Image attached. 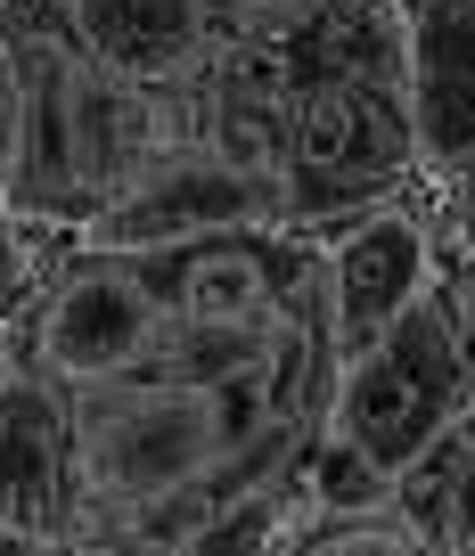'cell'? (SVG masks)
Instances as JSON below:
<instances>
[{"mask_svg":"<svg viewBox=\"0 0 475 556\" xmlns=\"http://www.w3.org/2000/svg\"><path fill=\"white\" fill-rule=\"evenodd\" d=\"M83 556H124V548H83Z\"/></svg>","mask_w":475,"mask_h":556,"instance_id":"cell-15","label":"cell"},{"mask_svg":"<svg viewBox=\"0 0 475 556\" xmlns=\"http://www.w3.org/2000/svg\"><path fill=\"white\" fill-rule=\"evenodd\" d=\"M0 556H74V548H50V540H25V532H9V540H0Z\"/></svg>","mask_w":475,"mask_h":556,"instance_id":"cell-14","label":"cell"},{"mask_svg":"<svg viewBox=\"0 0 475 556\" xmlns=\"http://www.w3.org/2000/svg\"><path fill=\"white\" fill-rule=\"evenodd\" d=\"M418 213H426V245H435V278L467 295L475 287V156L418 180Z\"/></svg>","mask_w":475,"mask_h":556,"instance_id":"cell-10","label":"cell"},{"mask_svg":"<svg viewBox=\"0 0 475 556\" xmlns=\"http://www.w3.org/2000/svg\"><path fill=\"white\" fill-rule=\"evenodd\" d=\"M0 197H9V58H0Z\"/></svg>","mask_w":475,"mask_h":556,"instance_id":"cell-13","label":"cell"},{"mask_svg":"<svg viewBox=\"0 0 475 556\" xmlns=\"http://www.w3.org/2000/svg\"><path fill=\"white\" fill-rule=\"evenodd\" d=\"M435 287V245H426V213L418 197L377 205L361 222L320 229V295H328V344L336 368L361 361L410 303Z\"/></svg>","mask_w":475,"mask_h":556,"instance_id":"cell-5","label":"cell"},{"mask_svg":"<svg viewBox=\"0 0 475 556\" xmlns=\"http://www.w3.org/2000/svg\"><path fill=\"white\" fill-rule=\"evenodd\" d=\"M393 516L435 556H475V409L393 483Z\"/></svg>","mask_w":475,"mask_h":556,"instance_id":"cell-8","label":"cell"},{"mask_svg":"<svg viewBox=\"0 0 475 556\" xmlns=\"http://www.w3.org/2000/svg\"><path fill=\"white\" fill-rule=\"evenodd\" d=\"M475 409V344L451 287H426L361 361L336 368L328 384V442L352 451L377 483H402L459 417Z\"/></svg>","mask_w":475,"mask_h":556,"instance_id":"cell-3","label":"cell"},{"mask_svg":"<svg viewBox=\"0 0 475 556\" xmlns=\"http://www.w3.org/2000/svg\"><path fill=\"white\" fill-rule=\"evenodd\" d=\"M402 9H410V0H393V17H402Z\"/></svg>","mask_w":475,"mask_h":556,"instance_id":"cell-16","label":"cell"},{"mask_svg":"<svg viewBox=\"0 0 475 556\" xmlns=\"http://www.w3.org/2000/svg\"><path fill=\"white\" fill-rule=\"evenodd\" d=\"M74 254H83V229H58V222H34V213L0 205V361H9V336L25 328V312L41 303V287Z\"/></svg>","mask_w":475,"mask_h":556,"instance_id":"cell-9","label":"cell"},{"mask_svg":"<svg viewBox=\"0 0 475 556\" xmlns=\"http://www.w3.org/2000/svg\"><path fill=\"white\" fill-rule=\"evenodd\" d=\"M287 222L336 229L377 205L418 197V131H410L402 66H287Z\"/></svg>","mask_w":475,"mask_h":556,"instance_id":"cell-2","label":"cell"},{"mask_svg":"<svg viewBox=\"0 0 475 556\" xmlns=\"http://www.w3.org/2000/svg\"><path fill=\"white\" fill-rule=\"evenodd\" d=\"M402 99L426 180L475 156V0H410L402 9Z\"/></svg>","mask_w":475,"mask_h":556,"instance_id":"cell-6","label":"cell"},{"mask_svg":"<svg viewBox=\"0 0 475 556\" xmlns=\"http://www.w3.org/2000/svg\"><path fill=\"white\" fill-rule=\"evenodd\" d=\"M74 41L124 83H180L213 50L205 0H74Z\"/></svg>","mask_w":475,"mask_h":556,"instance_id":"cell-7","label":"cell"},{"mask_svg":"<svg viewBox=\"0 0 475 556\" xmlns=\"http://www.w3.org/2000/svg\"><path fill=\"white\" fill-rule=\"evenodd\" d=\"M58 9H74V0H58Z\"/></svg>","mask_w":475,"mask_h":556,"instance_id":"cell-17","label":"cell"},{"mask_svg":"<svg viewBox=\"0 0 475 556\" xmlns=\"http://www.w3.org/2000/svg\"><path fill=\"white\" fill-rule=\"evenodd\" d=\"M157 352H164L157 262L148 254H107V245H83V254L41 287L25 328L9 336V368L50 384L58 401L124 384V377H148Z\"/></svg>","mask_w":475,"mask_h":556,"instance_id":"cell-4","label":"cell"},{"mask_svg":"<svg viewBox=\"0 0 475 556\" xmlns=\"http://www.w3.org/2000/svg\"><path fill=\"white\" fill-rule=\"evenodd\" d=\"M320 9L328 0H205V25H213V41H254V50L287 58Z\"/></svg>","mask_w":475,"mask_h":556,"instance_id":"cell-12","label":"cell"},{"mask_svg":"<svg viewBox=\"0 0 475 556\" xmlns=\"http://www.w3.org/2000/svg\"><path fill=\"white\" fill-rule=\"evenodd\" d=\"M279 556H435V548L386 500V507H361V516H303Z\"/></svg>","mask_w":475,"mask_h":556,"instance_id":"cell-11","label":"cell"},{"mask_svg":"<svg viewBox=\"0 0 475 556\" xmlns=\"http://www.w3.org/2000/svg\"><path fill=\"white\" fill-rule=\"evenodd\" d=\"M9 58V213L90 229L180 156V83H124L74 41L58 0L0 9Z\"/></svg>","mask_w":475,"mask_h":556,"instance_id":"cell-1","label":"cell"}]
</instances>
